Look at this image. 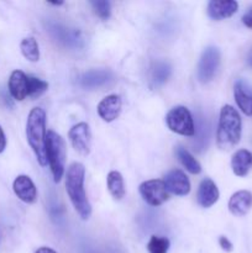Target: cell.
Wrapping results in <instances>:
<instances>
[{
    "label": "cell",
    "mask_w": 252,
    "mask_h": 253,
    "mask_svg": "<svg viewBox=\"0 0 252 253\" xmlns=\"http://www.w3.org/2000/svg\"><path fill=\"white\" fill-rule=\"evenodd\" d=\"M84 166L79 162L72 163L67 170L66 192L79 216L83 220H88L91 215V205L84 189Z\"/></svg>",
    "instance_id": "cell-1"
},
{
    "label": "cell",
    "mask_w": 252,
    "mask_h": 253,
    "mask_svg": "<svg viewBox=\"0 0 252 253\" xmlns=\"http://www.w3.org/2000/svg\"><path fill=\"white\" fill-rule=\"evenodd\" d=\"M241 116L231 105H224L220 111L216 130V145L220 150L229 151L241 140Z\"/></svg>",
    "instance_id": "cell-2"
},
{
    "label": "cell",
    "mask_w": 252,
    "mask_h": 253,
    "mask_svg": "<svg viewBox=\"0 0 252 253\" xmlns=\"http://www.w3.org/2000/svg\"><path fill=\"white\" fill-rule=\"evenodd\" d=\"M46 113L41 108H34L29 114L26 123V137L42 167L47 166L46 157Z\"/></svg>",
    "instance_id": "cell-3"
},
{
    "label": "cell",
    "mask_w": 252,
    "mask_h": 253,
    "mask_svg": "<svg viewBox=\"0 0 252 253\" xmlns=\"http://www.w3.org/2000/svg\"><path fill=\"white\" fill-rule=\"evenodd\" d=\"M46 157L51 172L53 174V180L58 183L62 179L66 166L67 147L63 138L54 131H47L46 135Z\"/></svg>",
    "instance_id": "cell-4"
},
{
    "label": "cell",
    "mask_w": 252,
    "mask_h": 253,
    "mask_svg": "<svg viewBox=\"0 0 252 253\" xmlns=\"http://www.w3.org/2000/svg\"><path fill=\"white\" fill-rule=\"evenodd\" d=\"M166 124L172 132L182 136H194L195 124L192 114L185 106H174L168 111Z\"/></svg>",
    "instance_id": "cell-5"
},
{
    "label": "cell",
    "mask_w": 252,
    "mask_h": 253,
    "mask_svg": "<svg viewBox=\"0 0 252 253\" xmlns=\"http://www.w3.org/2000/svg\"><path fill=\"white\" fill-rule=\"evenodd\" d=\"M221 54L217 47L208 46L200 56L197 68V76L200 83H209L219 71Z\"/></svg>",
    "instance_id": "cell-6"
},
{
    "label": "cell",
    "mask_w": 252,
    "mask_h": 253,
    "mask_svg": "<svg viewBox=\"0 0 252 253\" xmlns=\"http://www.w3.org/2000/svg\"><path fill=\"white\" fill-rule=\"evenodd\" d=\"M140 194L142 199L151 207H160L169 199L168 190L163 180L151 179L146 180L140 185Z\"/></svg>",
    "instance_id": "cell-7"
},
{
    "label": "cell",
    "mask_w": 252,
    "mask_h": 253,
    "mask_svg": "<svg viewBox=\"0 0 252 253\" xmlns=\"http://www.w3.org/2000/svg\"><path fill=\"white\" fill-rule=\"evenodd\" d=\"M52 39L59 44L68 48H81L83 47V39L77 30L68 29L59 24H51L47 29Z\"/></svg>",
    "instance_id": "cell-8"
},
{
    "label": "cell",
    "mask_w": 252,
    "mask_h": 253,
    "mask_svg": "<svg viewBox=\"0 0 252 253\" xmlns=\"http://www.w3.org/2000/svg\"><path fill=\"white\" fill-rule=\"evenodd\" d=\"M69 141L74 150L82 156H88L91 147L90 127L86 123H79L74 125L68 132Z\"/></svg>",
    "instance_id": "cell-9"
},
{
    "label": "cell",
    "mask_w": 252,
    "mask_h": 253,
    "mask_svg": "<svg viewBox=\"0 0 252 253\" xmlns=\"http://www.w3.org/2000/svg\"><path fill=\"white\" fill-rule=\"evenodd\" d=\"M166 188L168 192L173 193L174 195L184 197L190 192V182L185 173L180 169H172L165 175L163 179Z\"/></svg>",
    "instance_id": "cell-10"
},
{
    "label": "cell",
    "mask_w": 252,
    "mask_h": 253,
    "mask_svg": "<svg viewBox=\"0 0 252 253\" xmlns=\"http://www.w3.org/2000/svg\"><path fill=\"white\" fill-rule=\"evenodd\" d=\"M113 81V73L109 69H90L79 78V85L88 90L98 89Z\"/></svg>",
    "instance_id": "cell-11"
},
{
    "label": "cell",
    "mask_w": 252,
    "mask_h": 253,
    "mask_svg": "<svg viewBox=\"0 0 252 253\" xmlns=\"http://www.w3.org/2000/svg\"><path fill=\"white\" fill-rule=\"evenodd\" d=\"M12 189H14L15 195L26 204H32L37 200V189L31 178L27 175L22 174L15 178Z\"/></svg>",
    "instance_id": "cell-12"
},
{
    "label": "cell",
    "mask_w": 252,
    "mask_h": 253,
    "mask_svg": "<svg viewBox=\"0 0 252 253\" xmlns=\"http://www.w3.org/2000/svg\"><path fill=\"white\" fill-rule=\"evenodd\" d=\"M239 4L234 0H211L208 4V16L215 21L231 17L237 11Z\"/></svg>",
    "instance_id": "cell-13"
},
{
    "label": "cell",
    "mask_w": 252,
    "mask_h": 253,
    "mask_svg": "<svg viewBox=\"0 0 252 253\" xmlns=\"http://www.w3.org/2000/svg\"><path fill=\"white\" fill-rule=\"evenodd\" d=\"M121 106L123 101L121 98L116 94L108 95L99 103L98 105V114L105 123H113L114 120L119 118L121 113Z\"/></svg>",
    "instance_id": "cell-14"
},
{
    "label": "cell",
    "mask_w": 252,
    "mask_h": 253,
    "mask_svg": "<svg viewBox=\"0 0 252 253\" xmlns=\"http://www.w3.org/2000/svg\"><path fill=\"white\" fill-rule=\"evenodd\" d=\"M219 189H217L214 180L210 179V178H204L200 182L199 188H198L197 202L200 207L208 209L219 200Z\"/></svg>",
    "instance_id": "cell-15"
},
{
    "label": "cell",
    "mask_w": 252,
    "mask_h": 253,
    "mask_svg": "<svg viewBox=\"0 0 252 253\" xmlns=\"http://www.w3.org/2000/svg\"><path fill=\"white\" fill-rule=\"evenodd\" d=\"M234 96L242 113L252 116V86L244 79H239L234 85Z\"/></svg>",
    "instance_id": "cell-16"
},
{
    "label": "cell",
    "mask_w": 252,
    "mask_h": 253,
    "mask_svg": "<svg viewBox=\"0 0 252 253\" xmlns=\"http://www.w3.org/2000/svg\"><path fill=\"white\" fill-rule=\"evenodd\" d=\"M252 208V193L239 190L229 200V210L235 216H245Z\"/></svg>",
    "instance_id": "cell-17"
},
{
    "label": "cell",
    "mask_w": 252,
    "mask_h": 253,
    "mask_svg": "<svg viewBox=\"0 0 252 253\" xmlns=\"http://www.w3.org/2000/svg\"><path fill=\"white\" fill-rule=\"evenodd\" d=\"M9 91L16 100L21 101L29 94V76L22 71H14L9 78Z\"/></svg>",
    "instance_id": "cell-18"
},
{
    "label": "cell",
    "mask_w": 252,
    "mask_h": 253,
    "mask_svg": "<svg viewBox=\"0 0 252 253\" xmlns=\"http://www.w3.org/2000/svg\"><path fill=\"white\" fill-rule=\"evenodd\" d=\"M210 132H211V126H210L209 121L203 114H199L197 124H195L194 150L199 151V152L202 150H207L208 143L210 141Z\"/></svg>",
    "instance_id": "cell-19"
},
{
    "label": "cell",
    "mask_w": 252,
    "mask_h": 253,
    "mask_svg": "<svg viewBox=\"0 0 252 253\" xmlns=\"http://www.w3.org/2000/svg\"><path fill=\"white\" fill-rule=\"evenodd\" d=\"M231 168L235 175L246 177L252 169V153L247 150L236 151L232 156Z\"/></svg>",
    "instance_id": "cell-20"
},
{
    "label": "cell",
    "mask_w": 252,
    "mask_h": 253,
    "mask_svg": "<svg viewBox=\"0 0 252 253\" xmlns=\"http://www.w3.org/2000/svg\"><path fill=\"white\" fill-rule=\"evenodd\" d=\"M172 64L167 61H157L151 69V82L155 86L165 84L172 76Z\"/></svg>",
    "instance_id": "cell-21"
},
{
    "label": "cell",
    "mask_w": 252,
    "mask_h": 253,
    "mask_svg": "<svg viewBox=\"0 0 252 253\" xmlns=\"http://www.w3.org/2000/svg\"><path fill=\"white\" fill-rule=\"evenodd\" d=\"M106 184H108L111 197L115 200H121L125 197V184H124V178L120 172L111 170L106 177Z\"/></svg>",
    "instance_id": "cell-22"
},
{
    "label": "cell",
    "mask_w": 252,
    "mask_h": 253,
    "mask_svg": "<svg viewBox=\"0 0 252 253\" xmlns=\"http://www.w3.org/2000/svg\"><path fill=\"white\" fill-rule=\"evenodd\" d=\"M175 156H177V158L179 160V162L182 163L183 167H184L189 173H192V174H199V173L202 172V166H200V163L198 162L194 158V156H193L187 148L183 147V146H177V147H175Z\"/></svg>",
    "instance_id": "cell-23"
},
{
    "label": "cell",
    "mask_w": 252,
    "mask_h": 253,
    "mask_svg": "<svg viewBox=\"0 0 252 253\" xmlns=\"http://www.w3.org/2000/svg\"><path fill=\"white\" fill-rule=\"evenodd\" d=\"M20 49L21 53L27 61L30 62H37L40 59V49L39 43L34 37H26L20 43Z\"/></svg>",
    "instance_id": "cell-24"
},
{
    "label": "cell",
    "mask_w": 252,
    "mask_h": 253,
    "mask_svg": "<svg viewBox=\"0 0 252 253\" xmlns=\"http://www.w3.org/2000/svg\"><path fill=\"white\" fill-rule=\"evenodd\" d=\"M48 89V83L42 79L36 78V77H30L29 76V94L27 96L35 99L41 96L44 91Z\"/></svg>",
    "instance_id": "cell-25"
},
{
    "label": "cell",
    "mask_w": 252,
    "mask_h": 253,
    "mask_svg": "<svg viewBox=\"0 0 252 253\" xmlns=\"http://www.w3.org/2000/svg\"><path fill=\"white\" fill-rule=\"evenodd\" d=\"M170 242L167 237L152 236L147 244V250L150 253H167L169 250Z\"/></svg>",
    "instance_id": "cell-26"
},
{
    "label": "cell",
    "mask_w": 252,
    "mask_h": 253,
    "mask_svg": "<svg viewBox=\"0 0 252 253\" xmlns=\"http://www.w3.org/2000/svg\"><path fill=\"white\" fill-rule=\"evenodd\" d=\"M90 5L91 7H93L94 12H95L100 19L108 20L109 17H110L111 5L109 1H106V0H96V1H91Z\"/></svg>",
    "instance_id": "cell-27"
},
{
    "label": "cell",
    "mask_w": 252,
    "mask_h": 253,
    "mask_svg": "<svg viewBox=\"0 0 252 253\" xmlns=\"http://www.w3.org/2000/svg\"><path fill=\"white\" fill-rule=\"evenodd\" d=\"M219 245H220V247L224 250V251H226V252H231L232 251V244L229 241V239H227V237H225V236L220 237Z\"/></svg>",
    "instance_id": "cell-28"
},
{
    "label": "cell",
    "mask_w": 252,
    "mask_h": 253,
    "mask_svg": "<svg viewBox=\"0 0 252 253\" xmlns=\"http://www.w3.org/2000/svg\"><path fill=\"white\" fill-rule=\"evenodd\" d=\"M242 22L245 24V26L250 27V29H252V6L250 7L249 11L246 12V14L242 16Z\"/></svg>",
    "instance_id": "cell-29"
},
{
    "label": "cell",
    "mask_w": 252,
    "mask_h": 253,
    "mask_svg": "<svg viewBox=\"0 0 252 253\" xmlns=\"http://www.w3.org/2000/svg\"><path fill=\"white\" fill-rule=\"evenodd\" d=\"M5 147H6V138H5V133L0 126V153L5 150Z\"/></svg>",
    "instance_id": "cell-30"
},
{
    "label": "cell",
    "mask_w": 252,
    "mask_h": 253,
    "mask_svg": "<svg viewBox=\"0 0 252 253\" xmlns=\"http://www.w3.org/2000/svg\"><path fill=\"white\" fill-rule=\"evenodd\" d=\"M35 253H57V252L53 251L52 249H49V247H41V249L37 250Z\"/></svg>",
    "instance_id": "cell-31"
},
{
    "label": "cell",
    "mask_w": 252,
    "mask_h": 253,
    "mask_svg": "<svg viewBox=\"0 0 252 253\" xmlns=\"http://www.w3.org/2000/svg\"><path fill=\"white\" fill-rule=\"evenodd\" d=\"M247 63H249L250 67H252V49L249 53V56H247Z\"/></svg>",
    "instance_id": "cell-32"
}]
</instances>
